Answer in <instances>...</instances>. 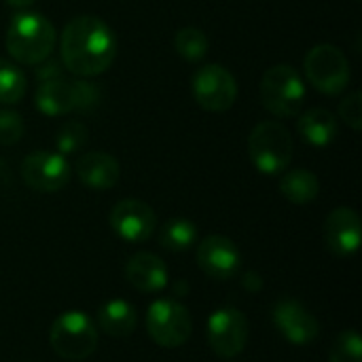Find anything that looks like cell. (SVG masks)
<instances>
[{
  "label": "cell",
  "mask_w": 362,
  "mask_h": 362,
  "mask_svg": "<svg viewBox=\"0 0 362 362\" xmlns=\"http://www.w3.org/2000/svg\"><path fill=\"white\" fill-rule=\"evenodd\" d=\"M62 64L76 76H98L110 68L117 55L112 28L95 15H81L66 23L59 38Z\"/></svg>",
  "instance_id": "6da1fadb"
},
{
  "label": "cell",
  "mask_w": 362,
  "mask_h": 362,
  "mask_svg": "<svg viewBox=\"0 0 362 362\" xmlns=\"http://www.w3.org/2000/svg\"><path fill=\"white\" fill-rule=\"evenodd\" d=\"M55 42H57L55 28L40 13H30V11L15 13L6 25L4 45L8 55L19 64L36 66L49 59L51 51L55 49Z\"/></svg>",
  "instance_id": "7a4b0ae2"
},
{
  "label": "cell",
  "mask_w": 362,
  "mask_h": 362,
  "mask_svg": "<svg viewBox=\"0 0 362 362\" xmlns=\"http://www.w3.org/2000/svg\"><path fill=\"white\" fill-rule=\"evenodd\" d=\"M248 153L261 174L278 176L293 161V136L280 121H261L248 136Z\"/></svg>",
  "instance_id": "3957f363"
},
{
  "label": "cell",
  "mask_w": 362,
  "mask_h": 362,
  "mask_svg": "<svg viewBox=\"0 0 362 362\" xmlns=\"http://www.w3.org/2000/svg\"><path fill=\"white\" fill-rule=\"evenodd\" d=\"M305 83L288 64H276L261 78V102L274 117H297L305 104Z\"/></svg>",
  "instance_id": "277c9868"
},
{
  "label": "cell",
  "mask_w": 362,
  "mask_h": 362,
  "mask_svg": "<svg viewBox=\"0 0 362 362\" xmlns=\"http://www.w3.org/2000/svg\"><path fill=\"white\" fill-rule=\"evenodd\" d=\"M49 341L57 356L66 361H85L98 348V331L85 312L70 310L53 320Z\"/></svg>",
  "instance_id": "5b68a950"
},
{
  "label": "cell",
  "mask_w": 362,
  "mask_h": 362,
  "mask_svg": "<svg viewBox=\"0 0 362 362\" xmlns=\"http://www.w3.org/2000/svg\"><path fill=\"white\" fill-rule=\"evenodd\" d=\"M303 68L312 87L325 95H339L350 83V62L346 53L329 42L312 47L305 55Z\"/></svg>",
  "instance_id": "8992f818"
},
{
  "label": "cell",
  "mask_w": 362,
  "mask_h": 362,
  "mask_svg": "<svg viewBox=\"0 0 362 362\" xmlns=\"http://www.w3.org/2000/svg\"><path fill=\"white\" fill-rule=\"evenodd\" d=\"M193 320L189 310L174 299H157L146 312V333L161 348H180L189 341Z\"/></svg>",
  "instance_id": "52a82bcc"
},
{
  "label": "cell",
  "mask_w": 362,
  "mask_h": 362,
  "mask_svg": "<svg viewBox=\"0 0 362 362\" xmlns=\"http://www.w3.org/2000/svg\"><path fill=\"white\" fill-rule=\"evenodd\" d=\"M191 91L195 102L210 112H225L238 100V83L221 64H206L197 68L191 78Z\"/></svg>",
  "instance_id": "ba28073f"
},
{
  "label": "cell",
  "mask_w": 362,
  "mask_h": 362,
  "mask_svg": "<svg viewBox=\"0 0 362 362\" xmlns=\"http://www.w3.org/2000/svg\"><path fill=\"white\" fill-rule=\"evenodd\" d=\"M72 168L57 151H34L21 161V178L32 191L55 193L70 180Z\"/></svg>",
  "instance_id": "9c48e42d"
},
{
  "label": "cell",
  "mask_w": 362,
  "mask_h": 362,
  "mask_svg": "<svg viewBox=\"0 0 362 362\" xmlns=\"http://www.w3.org/2000/svg\"><path fill=\"white\" fill-rule=\"evenodd\" d=\"M208 344L221 358H233L248 344V318L235 308H221L208 318Z\"/></svg>",
  "instance_id": "30bf717a"
},
{
  "label": "cell",
  "mask_w": 362,
  "mask_h": 362,
  "mask_svg": "<svg viewBox=\"0 0 362 362\" xmlns=\"http://www.w3.org/2000/svg\"><path fill=\"white\" fill-rule=\"evenodd\" d=\"M108 223L112 231L132 244L146 242L157 229V216L153 208L140 199H121L112 206Z\"/></svg>",
  "instance_id": "8fae6325"
},
{
  "label": "cell",
  "mask_w": 362,
  "mask_h": 362,
  "mask_svg": "<svg viewBox=\"0 0 362 362\" xmlns=\"http://www.w3.org/2000/svg\"><path fill=\"white\" fill-rule=\"evenodd\" d=\"M197 265L212 280H231L242 269V252L229 238L208 235L197 246Z\"/></svg>",
  "instance_id": "7c38bea8"
},
{
  "label": "cell",
  "mask_w": 362,
  "mask_h": 362,
  "mask_svg": "<svg viewBox=\"0 0 362 362\" xmlns=\"http://www.w3.org/2000/svg\"><path fill=\"white\" fill-rule=\"evenodd\" d=\"M272 320L286 341L293 346H308L320 335L316 316L295 299H282L272 310Z\"/></svg>",
  "instance_id": "4fadbf2b"
},
{
  "label": "cell",
  "mask_w": 362,
  "mask_h": 362,
  "mask_svg": "<svg viewBox=\"0 0 362 362\" xmlns=\"http://www.w3.org/2000/svg\"><path fill=\"white\" fill-rule=\"evenodd\" d=\"M325 246L335 257H352L358 252L362 238L361 216L352 208H335L325 221Z\"/></svg>",
  "instance_id": "5bb4252c"
},
{
  "label": "cell",
  "mask_w": 362,
  "mask_h": 362,
  "mask_svg": "<svg viewBox=\"0 0 362 362\" xmlns=\"http://www.w3.org/2000/svg\"><path fill=\"white\" fill-rule=\"evenodd\" d=\"M74 172L78 180L87 189H93V191H108L121 178L119 161L110 153H104V151L83 153L74 163Z\"/></svg>",
  "instance_id": "9a60e30c"
},
{
  "label": "cell",
  "mask_w": 362,
  "mask_h": 362,
  "mask_svg": "<svg viewBox=\"0 0 362 362\" xmlns=\"http://www.w3.org/2000/svg\"><path fill=\"white\" fill-rule=\"evenodd\" d=\"M125 278L140 293H159L168 286V267L153 252H136L125 265Z\"/></svg>",
  "instance_id": "2e32d148"
},
{
  "label": "cell",
  "mask_w": 362,
  "mask_h": 362,
  "mask_svg": "<svg viewBox=\"0 0 362 362\" xmlns=\"http://www.w3.org/2000/svg\"><path fill=\"white\" fill-rule=\"evenodd\" d=\"M36 108L47 117H64L76 110V81L64 76L40 81L36 89Z\"/></svg>",
  "instance_id": "e0dca14e"
},
{
  "label": "cell",
  "mask_w": 362,
  "mask_h": 362,
  "mask_svg": "<svg viewBox=\"0 0 362 362\" xmlns=\"http://www.w3.org/2000/svg\"><path fill=\"white\" fill-rule=\"evenodd\" d=\"M297 134L310 146L325 148L335 142L339 134V123L335 115L327 108H312L303 112L297 121Z\"/></svg>",
  "instance_id": "ac0fdd59"
},
{
  "label": "cell",
  "mask_w": 362,
  "mask_h": 362,
  "mask_svg": "<svg viewBox=\"0 0 362 362\" xmlns=\"http://www.w3.org/2000/svg\"><path fill=\"white\" fill-rule=\"evenodd\" d=\"M98 325L110 337H129L136 331L138 314L132 303L123 299H110L98 310Z\"/></svg>",
  "instance_id": "d6986e66"
},
{
  "label": "cell",
  "mask_w": 362,
  "mask_h": 362,
  "mask_svg": "<svg viewBox=\"0 0 362 362\" xmlns=\"http://www.w3.org/2000/svg\"><path fill=\"white\" fill-rule=\"evenodd\" d=\"M280 193L297 206H305L312 204L318 193H320V182L316 178L314 172L305 170V168H297L291 170L282 176L280 180Z\"/></svg>",
  "instance_id": "ffe728a7"
},
{
  "label": "cell",
  "mask_w": 362,
  "mask_h": 362,
  "mask_svg": "<svg viewBox=\"0 0 362 362\" xmlns=\"http://www.w3.org/2000/svg\"><path fill=\"white\" fill-rule=\"evenodd\" d=\"M197 240V227L189 218H170L159 229V244L170 252H187Z\"/></svg>",
  "instance_id": "44dd1931"
},
{
  "label": "cell",
  "mask_w": 362,
  "mask_h": 362,
  "mask_svg": "<svg viewBox=\"0 0 362 362\" xmlns=\"http://www.w3.org/2000/svg\"><path fill=\"white\" fill-rule=\"evenodd\" d=\"M174 49L176 53L187 59V62H199L208 55V49H210V40L206 36L204 30L199 28H193V25H187V28H180L174 36Z\"/></svg>",
  "instance_id": "7402d4cb"
},
{
  "label": "cell",
  "mask_w": 362,
  "mask_h": 362,
  "mask_svg": "<svg viewBox=\"0 0 362 362\" xmlns=\"http://www.w3.org/2000/svg\"><path fill=\"white\" fill-rule=\"evenodd\" d=\"M25 93V74L0 57V104H17Z\"/></svg>",
  "instance_id": "603a6c76"
},
{
  "label": "cell",
  "mask_w": 362,
  "mask_h": 362,
  "mask_svg": "<svg viewBox=\"0 0 362 362\" xmlns=\"http://www.w3.org/2000/svg\"><path fill=\"white\" fill-rule=\"evenodd\" d=\"M329 362H362V339L358 331H341L329 350Z\"/></svg>",
  "instance_id": "cb8c5ba5"
},
{
  "label": "cell",
  "mask_w": 362,
  "mask_h": 362,
  "mask_svg": "<svg viewBox=\"0 0 362 362\" xmlns=\"http://www.w3.org/2000/svg\"><path fill=\"white\" fill-rule=\"evenodd\" d=\"M87 136H89V132L81 121H68L55 134V148L64 157L78 153L87 144Z\"/></svg>",
  "instance_id": "d4e9b609"
},
{
  "label": "cell",
  "mask_w": 362,
  "mask_h": 362,
  "mask_svg": "<svg viewBox=\"0 0 362 362\" xmlns=\"http://www.w3.org/2000/svg\"><path fill=\"white\" fill-rule=\"evenodd\" d=\"M25 132V125H23V119L19 112L15 110H0V144L4 146H11V144H17L21 140Z\"/></svg>",
  "instance_id": "484cf974"
},
{
  "label": "cell",
  "mask_w": 362,
  "mask_h": 362,
  "mask_svg": "<svg viewBox=\"0 0 362 362\" xmlns=\"http://www.w3.org/2000/svg\"><path fill=\"white\" fill-rule=\"evenodd\" d=\"M339 119L352 127L354 132H361L362 127V95L361 91L348 93L339 104Z\"/></svg>",
  "instance_id": "4316f807"
},
{
  "label": "cell",
  "mask_w": 362,
  "mask_h": 362,
  "mask_svg": "<svg viewBox=\"0 0 362 362\" xmlns=\"http://www.w3.org/2000/svg\"><path fill=\"white\" fill-rule=\"evenodd\" d=\"M62 66L57 64V62H40V68L36 70V78L38 81H47V78H55V76H64L62 74V70H59Z\"/></svg>",
  "instance_id": "83f0119b"
},
{
  "label": "cell",
  "mask_w": 362,
  "mask_h": 362,
  "mask_svg": "<svg viewBox=\"0 0 362 362\" xmlns=\"http://www.w3.org/2000/svg\"><path fill=\"white\" fill-rule=\"evenodd\" d=\"M248 291H261L263 288V280H261V276L259 274H255V272H248V274H244V282H242Z\"/></svg>",
  "instance_id": "f1b7e54d"
},
{
  "label": "cell",
  "mask_w": 362,
  "mask_h": 362,
  "mask_svg": "<svg viewBox=\"0 0 362 362\" xmlns=\"http://www.w3.org/2000/svg\"><path fill=\"white\" fill-rule=\"evenodd\" d=\"M8 6H13V8H25V6H30V4H34L36 0H4Z\"/></svg>",
  "instance_id": "f546056e"
},
{
  "label": "cell",
  "mask_w": 362,
  "mask_h": 362,
  "mask_svg": "<svg viewBox=\"0 0 362 362\" xmlns=\"http://www.w3.org/2000/svg\"><path fill=\"white\" fill-rule=\"evenodd\" d=\"M2 168H4V165L0 163V170H2ZM0 178H6V180H8V172H0Z\"/></svg>",
  "instance_id": "4dcf8cb0"
}]
</instances>
